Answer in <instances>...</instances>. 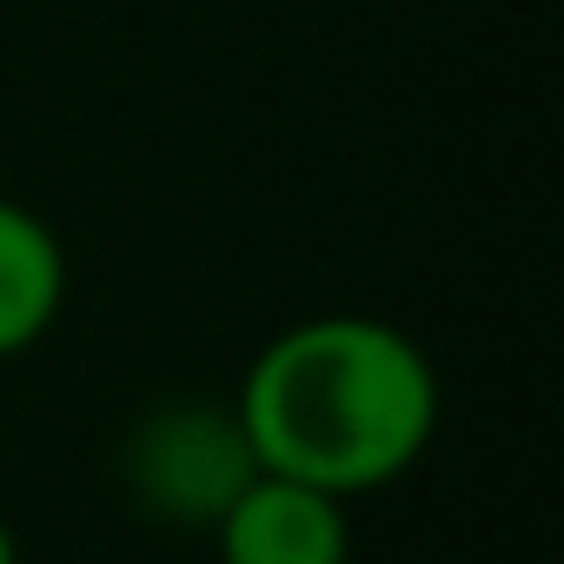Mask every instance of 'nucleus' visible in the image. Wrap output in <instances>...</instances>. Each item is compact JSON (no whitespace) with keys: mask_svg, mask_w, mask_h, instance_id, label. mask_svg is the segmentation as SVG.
Returning <instances> with one entry per match:
<instances>
[{"mask_svg":"<svg viewBox=\"0 0 564 564\" xmlns=\"http://www.w3.org/2000/svg\"><path fill=\"white\" fill-rule=\"evenodd\" d=\"M232 412L259 471L352 505L399 485L425 458L438 432V372L405 326L372 313H319L259 346Z\"/></svg>","mask_w":564,"mask_h":564,"instance_id":"nucleus-1","label":"nucleus"},{"mask_svg":"<svg viewBox=\"0 0 564 564\" xmlns=\"http://www.w3.org/2000/svg\"><path fill=\"white\" fill-rule=\"evenodd\" d=\"M120 478L133 491V505L160 524H180V531H213V518L259 478V458L246 445V425L226 405L213 399H173V405H153L133 432H127V452H120Z\"/></svg>","mask_w":564,"mask_h":564,"instance_id":"nucleus-2","label":"nucleus"},{"mask_svg":"<svg viewBox=\"0 0 564 564\" xmlns=\"http://www.w3.org/2000/svg\"><path fill=\"white\" fill-rule=\"evenodd\" d=\"M213 557L219 564H352L346 498L259 471L213 518Z\"/></svg>","mask_w":564,"mask_h":564,"instance_id":"nucleus-3","label":"nucleus"},{"mask_svg":"<svg viewBox=\"0 0 564 564\" xmlns=\"http://www.w3.org/2000/svg\"><path fill=\"white\" fill-rule=\"evenodd\" d=\"M67 306V246L61 232L0 193V359L34 352Z\"/></svg>","mask_w":564,"mask_h":564,"instance_id":"nucleus-4","label":"nucleus"},{"mask_svg":"<svg viewBox=\"0 0 564 564\" xmlns=\"http://www.w3.org/2000/svg\"><path fill=\"white\" fill-rule=\"evenodd\" d=\"M0 564H21V538H14L8 518H0Z\"/></svg>","mask_w":564,"mask_h":564,"instance_id":"nucleus-5","label":"nucleus"}]
</instances>
